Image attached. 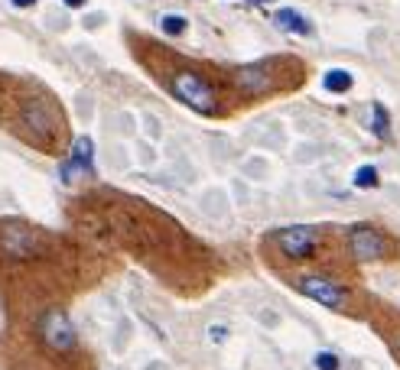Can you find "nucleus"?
<instances>
[{
  "label": "nucleus",
  "instance_id": "obj_14",
  "mask_svg": "<svg viewBox=\"0 0 400 370\" xmlns=\"http://www.w3.org/2000/svg\"><path fill=\"white\" fill-rule=\"evenodd\" d=\"M313 364H316V370H342V360H338L336 351H319Z\"/></svg>",
  "mask_w": 400,
  "mask_h": 370
},
{
  "label": "nucleus",
  "instance_id": "obj_3",
  "mask_svg": "<svg viewBox=\"0 0 400 370\" xmlns=\"http://www.w3.org/2000/svg\"><path fill=\"white\" fill-rule=\"evenodd\" d=\"M296 289L303 293L306 299H313L319 306L325 308H342L345 306V289L336 283V279H329V276H319V273H306L296 279Z\"/></svg>",
  "mask_w": 400,
  "mask_h": 370
},
{
  "label": "nucleus",
  "instance_id": "obj_8",
  "mask_svg": "<svg viewBox=\"0 0 400 370\" xmlns=\"http://www.w3.org/2000/svg\"><path fill=\"white\" fill-rule=\"evenodd\" d=\"M273 23L287 33H296V36H313V23L306 20L303 13H296L293 7H280V10L273 13Z\"/></svg>",
  "mask_w": 400,
  "mask_h": 370
},
{
  "label": "nucleus",
  "instance_id": "obj_4",
  "mask_svg": "<svg viewBox=\"0 0 400 370\" xmlns=\"http://www.w3.org/2000/svg\"><path fill=\"white\" fill-rule=\"evenodd\" d=\"M277 247L290 260H306L319 247V231L309 228V224H293V228H283L277 231Z\"/></svg>",
  "mask_w": 400,
  "mask_h": 370
},
{
  "label": "nucleus",
  "instance_id": "obj_13",
  "mask_svg": "<svg viewBox=\"0 0 400 370\" xmlns=\"http://www.w3.org/2000/svg\"><path fill=\"white\" fill-rule=\"evenodd\" d=\"M185 17H179V13H166V17H163L160 20V26H163V33H166V36H183L185 33Z\"/></svg>",
  "mask_w": 400,
  "mask_h": 370
},
{
  "label": "nucleus",
  "instance_id": "obj_11",
  "mask_svg": "<svg viewBox=\"0 0 400 370\" xmlns=\"http://www.w3.org/2000/svg\"><path fill=\"white\" fill-rule=\"evenodd\" d=\"M371 114H374V120H371V130H374V137L388 140L390 137V114L384 104H374L371 107Z\"/></svg>",
  "mask_w": 400,
  "mask_h": 370
},
{
  "label": "nucleus",
  "instance_id": "obj_5",
  "mask_svg": "<svg viewBox=\"0 0 400 370\" xmlns=\"http://www.w3.org/2000/svg\"><path fill=\"white\" fill-rule=\"evenodd\" d=\"M348 250L355 260H381V257L388 254V241H384V234L368 228V224H358L348 231Z\"/></svg>",
  "mask_w": 400,
  "mask_h": 370
},
{
  "label": "nucleus",
  "instance_id": "obj_12",
  "mask_svg": "<svg viewBox=\"0 0 400 370\" xmlns=\"http://www.w3.org/2000/svg\"><path fill=\"white\" fill-rule=\"evenodd\" d=\"M352 182H355V189H378L381 179H378V169H374V166H358Z\"/></svg>",
  "mask_w": 400,
  "mask_h": 370
},
{
  "label": "nucleus",
  "instance_id": "obj_1",
  "mask_svg": "<svg viewBox=\"0 0 400 370\" xmlns=\"http://www.w3.org/2000/svg\"><path fill=\"white\" fill-rule=\"evenodd\" d=\"M173 95L179 98L183 104L192 107V111H199V114H212V111H215V91H212V85H208L202 75H195V72L173 75Z\"/></svg>",
  "mask_w": 400,
  "mask_h": 370
},
{
  "label": "nucleus",
  "instance_id": "obj_17",
  "mask_svg": "<svg viewBox=\"0 0 400 370\" xmlns=\"http://www.w3.org/2000/svg\"><path fill=\"white\" fill-rule=\"evenodd\" d=\"M85 0H65V7H82Z\"/></svg>",
  "mask_w": 400,
  "mask_h": 370
},
{
  "label": "nucleus",
  "instance_id": "obj_15",
  "mask_svg": "<svg viewBox=\"0 0 400 370\" xmlns=\"http://www.w3.org/2000/svg\"><path fill=\"white\" fill-rule=\"evenodd\" d=\"M208 335H212V341H225V335H228V331H225V328H221V325H215V328H212V331H208Z\"/></svg>",
  "mask_w": 400,
  "mask_h": 370
},
{
  "label": "nucleus",
  "instance_id": "obj_2",
  "mask_svg": "<svg viewBox=\"0 0 400 370\" xmlns=\"http://www.w3.org/2000/svg\"><path fill=\"white\" fill-rule=\"evenodd\" d=\"M39 338H43V344L49 351H72L75 348V325L69 322V315H65L62 308H49L43 318H39Z\"/></svg>",
  "mask_w": 400,
  "mask_h": 370
},
{
  "label": "nucleus",
  "instance_id": "obj_16",
  "mask_svg": "<svg viewBox=\"0 0 400 370\" xmlns=\"http://www.w3.org/2000/svg\"><path fill=\"white\" fill-rule=\"evenodd\" d=\"M13 7H33V3H36V0H10Z\"/></svg>",
  "mask_w": 400,
  "mask_h": 370
},
{
  "label": "nucleus",
  "instance_id": "obj_9",
  "mask_svg": "<svg viewBox=\"0 0 400 370\" xmlns=\"http://www.w3.org/2000/svg\"><path fill=\"white\" fill-rule=\"evenodd\" d=\"M322 85H325V91H332V95H345V91H352L355 78H352L348 68H329V72L322 75Z\"/></svg>",
  "mask_w": 400,
  "mask_h": 370
},
{
  "label": "nucleus",
  "instance_id": "obj_6",
  "mask_svg": "<svg viewBox=\"0 0 400 370\" xmlns=\"http://www.w3.org/2000/svg\"><path fill=\"white\" fill-rule=\"evenodd\" d=\"M91 169H95V143H91V137H78L75 143H72V156L62 163L59 176H62L65 182H75L72 179L75 172H91Z\"/></svg>",
  "mask_w": 400,
  "mask_h": 370
},
{
  "label": "nucleus",
  "instance_id": "obj_10",
  "mask_svg": "<svg viewBox=\"0 0 400 370\" xmlns=\"http://www.w3.org/2000/svg\"><path fill=\"white\" fill-rule=\"evenodd\" d=\"M23 124H26V127H36V130H49V117H46V111H43L39 101H30V104H26V111H23Z\"/></svg>",
  "mask_w": 400,
  "mask_h": 370
},
{
  "label": "nucleus",
  "instance_id": "obj_7",
  "mask_svg": "<svg viewBox=\"0 0 400 370\" xmlns=\"http://www.w3.org/2000/svg\"><path fill=\"white\" fill-rule=\"evenodd\" d=\"M235 82H238V88L244 95H264V91H271V85H273L267 65H244V68L235 72Z\"/></svg>",
  "mask_w": 400,
  "mask_h": 370
}]
</instances>
